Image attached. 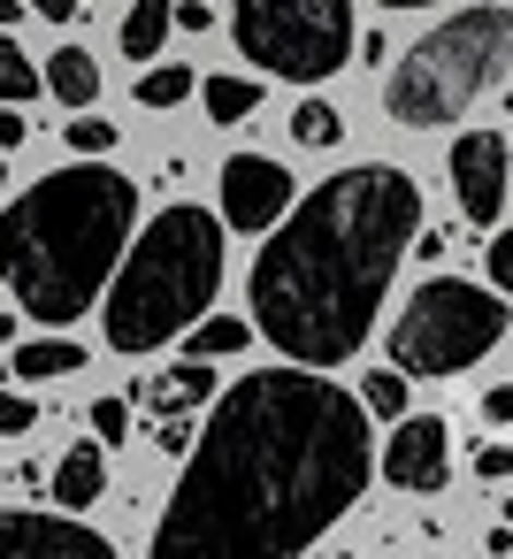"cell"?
<instances>
[{
  "label": "cell",
  "mask_w": 513,
  "mask_h": 559,
  "mask_svg": "<svg viewBox=\"0 0 513 559\" xmlns=\"http://www.w3.org/2000/svg\"><path fill=\"white\" fill-rule=\"evenodd\" d=\"M368 406L307 360L238 376L184 452L154 559H291L368 490Z\"/></svg>",
  "instance_id": "obj_1"
},
{
  "label": "cell",
  "mask_w": 513,
  "mask_h": 559,
  "mask_svg": "<svg viewBox=\"0 0 513 559\" xmlns=\"http://www.w3.org/2000/svg\"><path fill=\"white\" fill-rule=\"evenodd\" d=\"M421 230V185L391 162H360L322 177L261 230L246 307L253 330L307 368H337L368 345L383 292Z\"/></svg>",
  "instance_id": "obj_2"
},
{
  "label": "cell",
  "mask_w": 513,
  "mask_h": 559,
  "mask_svg": "<svg viewBox=\"0 0 513 559\" xmlns=\"http://www.w3.org/2000/svg\"><path fill=\"white\" fill-rule=\"evenodd\" d=\"M131 230L139 185L100 154H77L70 169L39 177L24 200L0 207V284L24 299L32 322H77L108 292Z\"/></svg>",
  "instance_id": "obj_3"
},
{
  "label": "cell",
  "mask_w": 513,
  "mask_h": 559,
  "mask_svg": "<svg viewBox=\"0 0 513 559\" xmlns=\"http://www.w3.org/2000/svg\"><path fill=\"white\" fill-rule=\"evenodd\" d=\"M223 292V215L207 207H162L146 238L123 246L108 276V353H162L177 345Z\"/></svg>",
  "instance_id": "obj_4"
},
{
  "label": "cell",
  "mask_w": 513,
  "mask_h": 559,
  "mask_svg": "<svg viewBox=\"0 0 513 559\" xmlns=\"http://www.w3.org/2000/svg\"><path fill=\"white\" fill-rule=\"evenodd\" d=\"M513 62V16L498 9V0H482V9H460L452 24H437L429 39H414L383 85V116L406 123V131H444L452 116H467L498 70Z\"/></svg>",
  "instance_id": "obj_5"
},
{
  "label": "cell",
  "mask_w": 513,
  "mask_h": 559,
  "mask_svg": "<svg viewBox=\"0 0 513 559\" xmlns=\"http://www.w3.org/2000/svg\"><path fill=\"white\" fill-rule=\"evenodd\" d=\"M230 39L284 85H322L353 62V0H230Z\"/></svg>",
  "instance_id": "obj_6"
},
{
  "label": "cell",
  "mask_w": 513,
  "mask_h": 559,
  "mask_svg": "<svg viewBox=\"0 0 513 559\" xmlns=\"http://www.w3.org/2000/svg\"><path fill=\"white\" fill-rule=\"evenodd\" d=\"M505 292L490 284H467V276H429L414 299H406V314L391 322V360L406 368V376H460V368H475L482 353H498V337H505Z\"/></svg>",
  "instance_id": "obj_7"
},
{
  "label": "cell",
  "mask_w": 513,
  "mask_h": 559,
  "mask_svg": "<svg viewBox=\"0 0 513 559\" xmlns=\"http://www.w3.org/2000/svg\"><path fill=\"white\" fill-rule=\"evenodd\" d=\"M444 177H452V192H460V215H467L475 230H498L505 192H513V154H505V139H498V131H467V139H452Z\"/></svg>",
  "instance_id": "obj_8"
},
{
  "label": "cell",
  "mask_w": 513,
  "mask_h": 559,
  "mask_svg": "<svg viewBox=\"0 0 513 559\" xmlns=\"http://www.w3.org/2000/svg\"><path fill=\"white\" fill-rule=\"evenodd\" d=\"M299 200V185H291V169L284 162H269V154H230L223 162V230H269V223H284V207Z\"/></svg>",
  "instance_id": "obj_9"
},
{
  "label": "cell",
  "mask_w": 513,
  "mask_h": 559,
  "mask_svg": "<svg viewBox=\"0 0 513 559\" xmlns=\"http://www.w3.org/2000/svg\"><path fill=\"white\" fill-rule=\"evenodd\" d=\"M383 475L414 498L444 490L452 483V421L444 414H398L391 421V444H383Z\"/></svg>",
  "instance_id": "obj_10"
},
{
  "label": "cell",
  "mask_w": 513,
  "mask_h": 559,
  "mask_svg": "<svg viewBox=\"0 0 513 559\" xmlns=\"http://www.w3.org/2000/svg\"><path fill=\"white\" fill-rule=\"evenodd\" d=\"M0 559H116L108 536L55 513H0Z\"/></svg>",
  "instance_id": "obj_11"
},
{
  "label": "cell",
  "mask_w": 513,
  "mask_h": 559,
  "mask_svg": "<svg viewBox=\"0 0 513 559\" xmlns=\"http://www.w3.org/2000/svg\"><path fill=\"white\" fill-rule=\"evenodd\" d=\"M215 399V376H207V360H177V368H162V376H139L131 383V406H146V421H162V414H200Z\"/></svg>",
  "instance_id": "obj_12"
},
{
  "label": "cell",
  "mask_w": 513,
  "mask_h": 559,
  "mask_svg": "<svg viewBox=\"0 0 513 559\" xmlns=\"http://www.w3.org/2000/svg\"><path fill=\"white\" fill-rule=\"evenodd\" d=\"M47 490H55V506H70V513H85L100 490H108V444L100 437H85V444H70L62 460H55V475H47Z\"/></svg>",
  "instance_id": "obj_13"
},
{
  "label": "cell",
  "mask_w": 513,
  "mask_h": 559,
  "mask_svg": "<svg viewBox=\"0 0 513 559\" xmlns=\"http://www.w3.org/2000/svg\"><path fill=\"white\" fill-rule=\"evenodd\" d=\"M47 93H55L62 108H93V100H100V62H93V47H62V55L47 62Z\"/></svg>",
  "instance_id": "obj_14"
},
{
  "label": "cell",
  "mask_w": 513,
  "mask_h": 559,
  "mask_svg": "<svg viewBox=\"0 0 513 559\" xmlns=\"http://www.w3.org/2000/svg\"><path fill=\"white\" fill-rule=\"evenodd\" d=\"M169 32H177V0H131V16H123V55H131V62H154Z\"/></svg>",
  "instance_id": "obj_15"
},
{
  "label": "cell",
  "mask_w": 513,
  "mask_h": 559,
  "mask_svg": "<svg viewBox=\"0 0 513 559\" xmlns=\"http://www.w3.org/2000/svg\"><path fill=\"white\" fill-rule=\"evenodd\" d=\"M246 345H253V322L215 314V307H207V314L184 330V353H192V360H230V353H246Z\"/></svg>",
  "instance_id": "obj_16"
},
{
  "label": "cell",
  "mask_w": 513,
  "mask_h": 559,
  "mask_svg": "<svg viewBox=\"0 0 513 559\" xmlns=\"http://www.w3.org/2000/svg\"><path fill=\"white\" fill-rule=\"evenodd\" d=\"M85 368V345H70V337H32V345H16V376L24 383H55V376H77Z\"/></svg>",
  "instance_id": "obj_17"
},
{
  "label": "cell",
  "mask_w": 513,
  "mask_h": 559,
  "mask_svg": "<svg viewBox=\"0 0 513 559\" xmlns=\"http://www.w3.org/2000/svg\"><path fill=\"white\" fill-rule=\"evenodd\" d=\"M47 93V62H32L16 39H0V108H32Z\"/></svg>",
  "instance_id": "obj_18"
},
{
  "label": "cell",
  "mask_w": 513,
  "mask_h": 559,
  "mask_svg": "<svg viewBox=\"0 0 513 559\" xmlns=\"http://www.w3.org/2000/svg\"><path fill=\"white\" fill-rule=\"evenodd\" d=\"M192 93H200L192 62H154V70L139 78V108H184Z\"/></svg>",
  "instance_id": "obj_19"
},
{
  "label": "cell",
  "mask_w": 513,
  "mask_h": 559,
  "mask_svg": "<svg viewBox=\"0 0 513 559\" xmlns=\"http://www.w3.org/2000/svg\"><path fill=\"white\" fill-rule=\"evenodd\" d=\"M261 108V85L253 78H207V116L215 123H246Z\"/></svg>",
  "instance_id": "obj_20"
},
{
  "label": "cell",
  "mask_w": 513,
  "mask_h": 559,
  "mask_svg": "<svg viewBox=\"0 0 513 559\" xmlns=\"http://www.w3.org/2000/svg\"><path fill=\"white\" fill-rule=\"evenodd\" d=\"M291 139L322 154V146H337V139H345V116H337L330 100H299V108H291Z\"/></svg>",
  "instance_id": "obj_21"
},
{
  "label": "cell",
  "mask_w": 513,
  "mask_h": 559,
  "mask_svg": "<svg viewBox=\"0 0 513 559\" xmlns=\"http://www.w3.org/2000/svg\"><path fill=\"white\" fill-rule=\"evenodd\" d=\"M406 383H414V376L391 360V368H375V376L360 383V406H368V414H383V421H398V414H406Z\"/></svg>",
  "instance_id": "obj_22"
},
{
  "label": "cell",
  "mask_w": 513,
  "mask_h": 559,
  "mask_svg": "<svg viewBox=\"0 0 513 559\" xmlns=\"http://www.w3.org/2000/svg\"><path fill=\"white\" fill-rule=\"evenodd\" d=\"M62 139H70V154H108V146H116V123L93 116V108H70V131H62Z\"/></svg>",
  "instance_id": "obj_23"
},
{
  "label": "cell",
  "mask_w": 513,
  "mask_h": 559,
  "mask_svg": "<svg viewBox=\"0 0 513 559\" xmlns=\"http://www.w3.org/2000/svg\"><path fill=\"white\" fill-rule=\"evenodd\" d=\"M32 429H39L32 391H9V383H0V437H32Z\"/></svg>",
  "instance_id": "obj_24"
},
{
  "label": "cell",
  "mask_w": 513,
  "mask_h": 559,
  "mask_svg": "<svg viewBox=\"0 0 513 559\" xmlns=\"http://www.w3.org/2000/svg\"><path fill=\"white\" fill-rule=\"evenodd\" d=\"M482 269H490V284L513 299V230H490V246H482Z\"/></svg>",
  "instance_id": "obj_25"
},
{
  "label": "cell",
  "mask_w": 513,
  "mask_h": 559,
  "mask_svg": "<svg viewBox=\"0 0 513 559\" xmlns=\"http://www.w3.org/2000/svg\"><path fill=\"white\" fill-rule=\"evenodd\" d=\"M93 437H100V444L131 437V399H100V406H93Z\"/></svg>",
  "instance_id": "obj_26"
},
{
  "label": "cell",
  "mask_w": 513,
  "mask_h": 559,
  "mask_svg": "<svg viewBox=\"0 0 513 559\" xmlns=\"http://www.w3.org/2000/svg\"><path fill=\"white\" fill-rule=\"evenodd\" d=\"M192 437H200V429H192V414H162V421H154V444H162L169 460H184V452H192Z\"/></svg>",
  "instance_id": "obj_27"
},
{
  "label": "cell",
  "mask_w": 513,
  "mask_h": 559,
  "mask_svg": "<svg viewBox=\"0 0 513 559\" xmlns=\"http://www.w3.org/2000/svg\"><path fill=\"white\" fill-rule=\"evenodd\" d=\"M475 475H482V483H505V475H513V444H498V437L475 444Z\"/></svg>",
  "instance_id": "obj_28"
},
{
  "label": "cell",
  "mask_w": 513,
  "mask_h": 559,
  "mask_svg": "<svg viewBox=\"0 0 513 559\" xmlns=\"http://www.w3.org/2000/svg\"><path fill=\"white\" fill-rule=\"evenodd\" d=\"M482 421H498V429L513 421V383H490V391H482Z\"/></svg>",
  "instance_id": "obj_29"
},
{
  "label": "cell",
  "mask_w": 513,
  "mask_h": 559,
  "mask_svg": "<svg viewBox=\"0 0 513 559\" xmlns=\"http://www.w3.org/2000/svg\"><path fill=\"white\" fill-rule=\"evenodd\" d=\"M32 139V123H24V108H0V154H16Z\"/></svg>",
  "instance_id": "obj_30"
},
{
  "label": "cell",
  "mask_w": 513,
  "mask_h": 559,
  "mask_svg": "<svg viewBox=\"0 0 513 559\" xmlns=\"http://www.w3.org/2000/svg\"><path fill=\"white\" fill-rule=\"evenodd\" d=\"M32 16H47V24H70V16H77V0H32Z\"/></svg>",
  "instance_id": "obj_31"
},
{
  "label": "cell",
  "mask_w": 513,
  "mask_h": 559,
  "mask_svg": "<svg viewBox=\"0 0 513 559\" xmlns=\"http://www.w3.org/2000/svg\"><path fill=\"white\" fill-rule=\"evenodd\" d=\"M24 9H32V0H0V24H16Z\"/></svg>",
  "instance_id": "obj_32"
},
{
  "label": "cell",
  "mask_w": 513,
  "mask_h": 559,
  "mask_svg": "<svg viewBox=\"0 0 513 559\" xmlns=\"http://www.w3.org/2000/svg\"><path fill=\"white\" fill-rule=\"evenodd\" d=\"M375 9H437V0H375Z\"/></svg>",
  "instance_id": "obj_33"
},
{
  "label": "cell",
  "mask_w": 513,
  "mask_h": 559,
  "mask_svg": "<svg viewBox=\"0 0 513 559\" xmlns=\"http://www.w3.org/2000/svg\"><path fill=\"white\" fill-rule=\"evenodd\" d=\"M9 376H16V360H0V383H9Z\"/></svg>",
  "instance_id": "obj_34"
},
{
  "label": "cell",
  "mask_w": 513,
  "mask_h": 559,
  "mask_svg": "<svg viewBox=\"0 0 513 559\" xmlns=\"http://www.w3.org/2000/svg\"><path fill=\"white\" fill-rule=\"evenodd\" d=\"M0 192H9V162H0Z\"/></svg>",
  "instance_id": "obj_35"
},
{
  "label": "cell",
  "mask_w": 513,
  "mask_h": 559,
  "mask_svg": "<svg viewBox=\"0 0 513 559\" xmlns=\"http://www.w3.org/2000/svg\"><path fill=\"white\" fill-rule=\"evenodd\" d=\"M505 108H513V93H505Z\"/></svg>",
  "instance_id": "obj_36"
}]
</instances>
